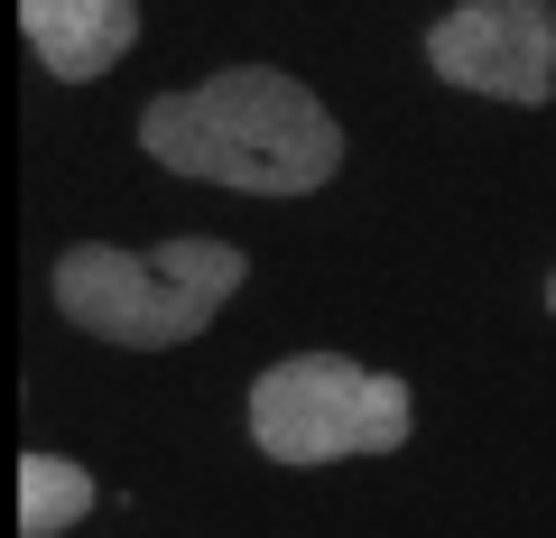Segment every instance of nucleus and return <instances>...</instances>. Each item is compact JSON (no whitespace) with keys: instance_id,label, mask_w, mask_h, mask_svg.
Wrapping results in <instances>:
<instances>
[{"instance_id":"f257e3e1","label":"nucleus","mask_w":556,"mask_h":538,"mask_svg":"<svg viewBox=\"0 0 556 538\" xmlns=\"http://www.w3.org/2000/svg\"><path fill=\"white\" fill-rule=\"evenodd\" d=\"M139 149L177 177H214V186H241V196H316L343 159V130L306 84L269 75V65H232L214 84L149 102Z\"/></svg>"},{"instance_id":"f03ea898","label":"nucleus","mask_w":556,"mask_h":538,"mask_svg":"<svg viewBox=\"0 0 556 538\" xmlns=\"http://www.w3.org/2000/svg\"><path fill=\"white\" fill-rule=\"evenodd\" d=\"M241 288V251L232 241H159V251H112V241H84L56 260V306L102 343H186L214 325V306Z\"/></svg>"},{"instance_id":"7ed1b4c3","label":"nucleus","mask_w":556,"mask_h":538,"mask_svg":"<svg viewBox=\"0 0 556 538\" xmlns=\"http://www.w3.org/2000/svg\"><path fill=\"white\" fill-rule=\"evenodd\" d=\"M251 437L278 464H334V455H390L408 437V380L362 372L343 353H298L260 372L251 390Z\"/></svg>"},{"instance_id":"20e7f679","label":"nucleus","mask_w":556,"mask_h":538,"mask_svg":"<svg viewBox=\"0 0 556 538\" xmlns=\"http://www.w3.org/2000/svg\"><path fill=\"white\" fill-rule=\"evenodd\" d=\"M427 65L445 84H473V93H501V102H547L556 93V10L547 0H464V10L437 20Z\"/></svg>"},{"instance_id":"39448f33","label":"nucleus","mask_w":556,"mask_h":538,"mask_svg":"<svg viewBox=\"0 0 556 538\" xmlns=\"http://www.w3.org/2000/svg\"><path fill=\"white\" fill-rule=\"evenodd\" d=\"M20 28L56 84H93L112 57H130L139 0H20Z\"/></svg>"},{"instance_id":"423d86ee","label":"nucleus","mask_w":556,"mask_h":538,"mask_svg":"<svg viewBox=\"0 0 556 538\" xmlns=\"http://www.w3.org/2000/svg\"><path fill=\"white\" fill-rule=\"evenodd\" d=\"M93 511V474L65 455H20V529L28 538H56Z\"/></svg>"},{"instance_id":"0eeeda50","label":"nucleus","mask_w":556,"mask_h":538,"mask_svg":"<svg viewBox=\"0 0 556 538\" xmlns=\"http://www.w3.org/2000/svg\"><path fill=\"white\" fill-rule=\"evenodd\" d=\"M547 306H556V279H547Z\"/></svg>"}]
</instances>
